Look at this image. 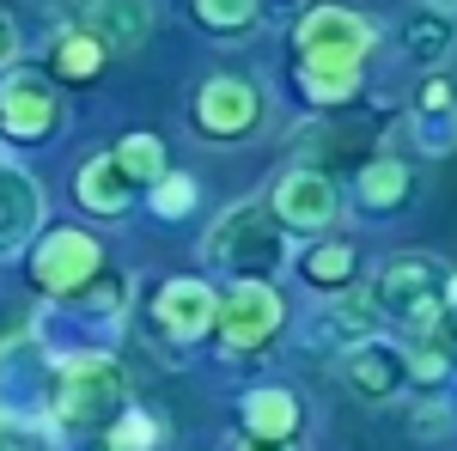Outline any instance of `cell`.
<instances>
[{
  "label": "cell",
  "instance_id": "1",
  "mask_svg": "<svg viewBox=\"0 0 457 451\" xmlns=\"http://www.w3.org/2000/svg\"><path fill=\"white\" fill-rule=\"evenodd\" d=\"M129 409V372L110 360L104 347L62 354L55 384H49V421L68 433H104L110 421Z\"/></svg>",
  "mask_w": 457,
  "mask_h": 451
},
{
  "label": "cell",
  "instance_id": "2",
  "mask_svg": "<svg viewBox=\"0 0 457 451\" xmlns=\"http://www.w3.org/2000/svg\"><path fill=\"white\" fill-rule=\"evenodd\" d=\"M366 299H372V312L385 323H403L409 336H421V330L452 317V269L439 256H427V250H403L372 275Z\"/></svg>",
  "mask_w": 457,
  "mask_h": 451
},
{
  "label": "cell",
  "instance_id": "3",
  "mask_svg": "<svg viewBox=\"0 0 457 451\" xmlns=\"http://www.w3.org/2000/svg\"><path fill=\"white\" fill-rule=\"evenodd\" d=\"M202 256L232 269L238 280H275V269L287 263V232L275 226V213L262 202H238V208H226L208 226Z\"/></svg>",
  "mask_w": 457,
  "mask_h": 451
},
{
  "label": "cell",
  "instance_id": "4",
  "mask_svg": "<svg viewBox=\"0 0 457 451\" xmlns=\"http://www.w3.org/2000/svg\"><path fill=\"white\" fill-rule=\"evenodd\" d=\"M293 49H299V62H353V68H366L372 49H378V25L366 13H353V6L323 0V6H305L299 13Z\"/></svg>",
  "mask_w": 457,
  "mask_h": 451
},
{
  "label": "cell",
  "instance_id": "5",
  "mask_svg": "<svg viewBox=\"0 0 457 451\" xmlns=\"http://www.w3.org/2000/svg\"><path fill=\"white\" fill-rule=\"evenodd\" d=\"M287 323V299L275 280H238L232 293H220V312H213V330H220V347L226 354H256L281 336Z\"/></svg>",
  "mask_w": 457,
  "mask_h": 451
},
{
  "label": "cell",
  "instance_id": "6",
  "mask_svg": "<svg viewBox=\"0 0 457 451\" xmlns=\"http://www.w3.org/2000/svg\"><path fill=\"white\" fill-rule=\"evenodd\" d=\"M262 86L245 79V73H208L195 86V104H189V122L202 140H245L262 129Z\"/></svg>",
  "mask_w": 457,
  "mask_h": 451
},
{
  "label": "cell",
  "instance_id": "7",
  "mask_svg": "<svg viewBox=\"0 0 457 451\" xmlns=\"http://www.w3.org/2000/svg\"><path fill=\"white\" fill-rule=\"evenodd\" d=\"M262 208L275 213V226L281 232H329L336 226V213H342V189H336V177L317 171V165H293V171L275 177V189H269V202Z\"/></svg>",
  "mask_w": 457,
  "mask_h": 451
},
{
  "label": "cell",
  "instance_id": "8",
  "mask_svg": "<svg viewBox=\"0 0 457 451\" xmlns=\"http://www.w3.org/2000/svg\"><path fill=\"white\" fill-rule=\"evenodd\" d=\"M98 269H104V244L92 238V232H79V226H55V232H43L37 250H31V280L49 299L79 293Z\"/></svg>",
  "mask_w": 457,
  "mask_h": 451
},
{
  "label": "cell",
  "instance_id": "9",
  "mask_svg": "<svg viewBox=\"0 0 457 451\" xmlns=\"http://www.w3.org/2000/svg\"><path fill=\"white\" fill-rule=\"evenodd\" d=\"M62 129V98L55 86L37 68H12L0 79V135L19 140V146H37Z\"/></svg>",
  "mask_w": 457,
  "mask_h": 451
},
{
  "label": "cell",
  "instance_id": "10",
  "mask_svg": "<svg viewBox=\"0 0 457 451\" xmlns=\"http://www.w3.org/2000/svg\"><path fill=\"white\" fill-rule=\"evenodd\" d=\"M213 312H220V293H213L202 275H171L153 293V330L177 347L213 336Z\"/></svg>",
  "mask_w": 457,
  "mask_h": 451
},
{
  "label": "cell",
  "instance_id": "11",
  "mask_svg": "<svg viewBox=\"0 0 457 451\" xmlns=\"http://www.w3.org/2000/svg\"><path fill=\"white\" fill-rule=\"evenodd\" d=\"M342 384H348L360 403H390L409 390V366H403V347L385 336H366L342 354Z\"/></svg>",
  "mask_w": 457,
  "mask_h": 451
},
{
  "label": "cell",
  "instance_id": "12",
  "mask_svg": "<svg viewBox=\"0 0 457 451\" xmlns=\"http://www.w3.org/2000/svg\"><path fill=\"white\" fill-rule=\"evenodd\" d=\"M372 323H378V312H372L366 293H336L329 305H317V312L299 323V342L323 347V354H348L353 342L372 336Z\"/></svg>",
  "mask_w": 457,
  "mask_h": 451
},
{
  "label": "cell",
  "instance_id": "13",
  "mask_svg": "<svg viewBox=\"0 0 457 451\" xmlns=\"http://www.w3.org/2000/svg\"><path fill=\"white\" fill-rule=\"evenodd\" d=\"M43 226V183L19 165H0V256H19Z\"/></svg>",
  "mask_w": 457,
  "mask_h": 451
},
{
  "label": "cell",
  "instance_id": "14",
  "mask_svg": "<svg viewBox=\"0 0 457 451\" xmlns=\"http://www.w3.org/2000/svg\"><path fill=\"white\" fill-rule=\"evenodd\" d=\"M73 25L104 49H135L153 31V0H73Z\"/></svg>",
  "mask_w": 457,
  "mask_h": 451
},
{
  "label": "cell",
  "instance_id": "15",
  "mask_svg": "<svg viewBox=\"0 0 457 451\" xmlns=\"http://www.w3.org/2000/svg\"><path fill=\"white\" fill-rule=\"evenodd\" d=\"M55 317H68L79 330H122V317H129V275H116V269H98V275L86 280L79 293H68V305H49Z\"/></svg>",
  "mask_w": 457,
  "mask_h": 451
},
{
  "label": "cell",
  "instance_id": "16",
  "mask_svg": "<svg viewBox=\"0 0 457 451\" xmlns=\"http://www.w3.org/2000/svg\"><path fill=\"white\" fill-rule=\"evenodd\" d=\"M353 196H360V213L390 220V213L409 208V196H415V165H409L403 153H378V159H366V165H360Z\"/></svg>",
  "mask_w": 457,
  "mask_h": 451
},
{
  "label": "cell",
  "instance_id": "17",
  "mask_svg": "<svg viewBox=\"0 0 457 451\" xmlns=\"http://www.w3.org/2000/svg\"><path fill=\"white\" fill-rule=\"evenodd\" d=\"M305 427V409H299V390L287 384H256L245 390V439H262V446H293Z\"/></svg>",
  "mask_w": 457,
  "mask_h": 451
},
{
  "label": "cell",
  "instance_id": "18",
  "mask_svg": "<svg viewBox=\"0 0 457 451\" xmlns=\"http://www.w3.org/2000/svg\"><path fill=\"white\" fill-rule=\"evenodd\" d=\"M104 55H110V49L98 43V37H86L79 25H68V31L49 37V55H43V62H49V73H43V79H62V86H92V79L104 73Z\"/></svg>",
  "mask_w": 457,
  "mask_h": 451
},
{
  "label": "cell",
  "instance_id": "19",
  "mask_svg": "<svg viewBox=\"0 0 457 451\" xmlns=\"http://www.w3.org/2000/svg\"><path fill=\"white\" fill-rule=\"evenodd\" d=\"M73 196H79V208L92 213V220H116V213L129 208V177H122V165L110 153H92L79 165V177H73Z\"/></svg>",
  "mask_w": 457,
  "mask_h": 451
},
{
  "label": "cell",
  "instance_id": "20",
  "mask_svg": "<svg viewBox=\"0 0 457 451\" xmlns=\"http://www.w3.org/2000/svg\"><path fill=\"white\" fill-rule=\"evenodd\" d=\"M299 275L312 280L317 293H353V280H360V250H353L348 238H323L299 256Z\"/></svg>",
  "mask_w": 457,
  "mask_h": 451
},
{
  "label": "cell",
  "instance_id": "21",
  "mask_svg": "<svg viewBox=\"0 0 457 451\" xmlns=\"http://www.w3.org/2000/svg\"><path fill=\"white\" fill-rule=\"evenodd\" d=\"M403 49H409V62H421V68H445V62H452V6H421V13H409Z\"/></svg>",
  "mask_w": 457,
  "mask_h": 451
},
{
  "label": "cell",
  "instance_id": "22",
  "mask_svg": "<svg viewBox=\"0 0 457 451\" xmlns=\"http://www.w3.org/2000/svg\"><path fill=\"white\" fill-rule=\"evenodd\" d=\"M299 92H305V104L317 110H336L348 104L353 92H360V79H366V68H353V62H299Z\"/></svg>",
  "mask_w": 457,
  "mask_h": 451
},
{
  "label": "cell",
  "instance_id": "23",
  "mask_svg": "<svg viewBox=\"0 0 457 451\" xmlns=\"http://www.w3.org/2000/svg\"><path fill=\"white\" fill-rule=\"evenodd\" d=\"M189 6H195L202 31L213 37H250L262 25V0H189Z\"/></svg>",
  "mask_w": 457,
  "mask_h": 451
},
{
  "label": "cell",
  "instance_id": "24",
  "mask_svg": "<svg viewBox=\"0 0 457 451\" xmlns=\"http://www.w3.org/2000/svg\"><path fill=\"white\" fill-rule=\"evenodd\" d=\"M110 159L122 165L129 183H153V177H165V140L159 135H122L110 146Z\"/></svg>",
  "mask_w": 457,
  "mask_h": 451
},
{
  "label": "cell",
  "instance_id": "25",
  "mask_svg": "<svg viewBox=\"0 0 457 451\" xmlns=\"http://www.w3.org/2000/svg\"><path fill=\"white\" fill-rule=\"evenodd\" d=\"M159 439H165V427L146 409H135V403L104 427V451H159Z\"/></svg>",
  "mask_w": 457,
  "mask_h": 451
},
{
  "label": "cell",
  "instance_id": "26",
  "mask_svg": "<svg viewBox=\"0 0 457 451\" xmlns=\"http://www.w3.org/2000/svg\"><path fill=\"white\" fill-rule=\"evenodd\" d=\"M195 177H183V171H165V177H153V213L159 220H183V213L195 208Z\"/></svg>",
  "mask_w": 457,
  "mask_h": 451
},
{
  "label": "cell",
  "instance_id": "27",
  "mask_svg": "<svg viewBox=\"0 0 457 451\" xmlns=\"http://www.w3.org/2000/svg\"><path fill=\"white\" fill-rule=\"evenodd\" d=\"M0 451H37V433L12 409H0Z\"/></svg>",
  "mask_w": 457,
  "mask_h": 451
},
{
  "label": "cell",
  "instance_id": "28",
  "mask_svg": "<svg viewBox=\"0 0 457 451\" xmlns=\"http://www.w3.org/2000/svg\"><path fill=\"white\" fill-rule=\"evenodd\" d=\"M12 49H19V31H12V19L0 13V62H12Z\"/></svg>",
  "mask_w": 457,
  "mask_h": 451
},
{
  "label": "cell",
  "instance_id": "29",
  "mask_svg": "<svg viewBox=\"0 0 457 451\" xmlns=\"http://www.w3.org/2000/svg\"><path fill=\"white\" fill-rule=\"evenodd\" d=\"M238 451H293V446H262V439H245Z\"/></svg>",
  "mask_w": 457,
  "mask_h": 451
},
{
  "label": "cell",
  "instance_id": "30",
  "mask_svg": "<svg viewBox=\"0 0 457 451\" xmlns=\"http://www.w3.org/2000/svg\"><path fill=\"white\" fill-rule=\"evenodd\" d=\"M433 6H452V0H433Z\"/></svg>",
  "mask_w": 457,
  "mask_h": 451
}]
</instances>
